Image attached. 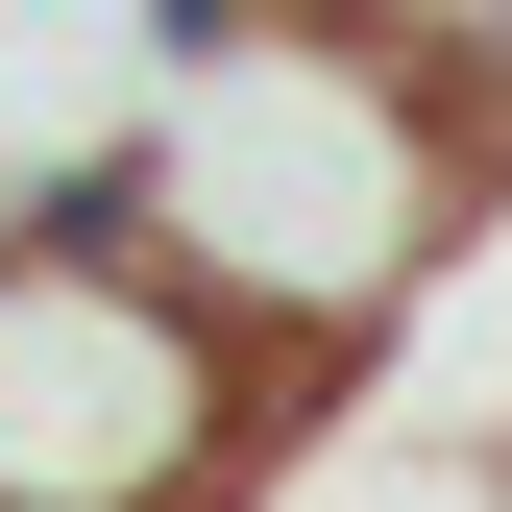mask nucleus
Here are the masks:
<instances>
[{
  "instance_id": "nucleus-1",
  "label": "nucleus",
  "mask_w": 512,
  "mask_h": 512,
  "mask_svg": "<svg viewBox=\"0 0 512 512\" xmlns=\"http://www.w3.org/2000/svg\"><path fill=\"white\" fill-rule=\"evenodd\" d=\"M439 49L391 25H196V74L171 122L122 147V244H147L171 293L220 317V342H342L366 293L439 244Z\"/></svg>"
},
{
  "instance_id": "nucleus-2",
  "label": "nucleus",
  "mask_w": 512,
  "mask_h": 512,
  "mask_svg": "<svg viewBox=\"0 0 512 512\" xmlns=\"http://www.w3.org/2000/svg\"><path fill=\"white\" fill-rule=\"evenodd\" d=\"M244 342L122 220H0V512H196Z\"/></svg>"
},
{
  "instance_id": "nucleus-3",
  "label": "nucleus",
  "mask_w": 512,
  "mask_h": 512,
  "mask_svg": "<svg viewBox=\"0 0 512 512\" xmlns=\"http://www.w3.org/2000/svg\"><path fill=\"white\" fill-rule=\"evenodd\" d=\"M220 0H0V220L25 196H122V147L171 122Z\"/></svg>"
}]
</instances>
